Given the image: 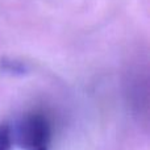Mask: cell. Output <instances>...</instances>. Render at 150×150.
I'll list each match as a JSON object with an SVG mask.
<instances>
[{"label":"cell","mask_w":150,"mask_h":150,"mask_svg":"<svg viewBox=\"0 0 150 150\" xmlns=\"http://www.w3.org/2000/svg\"><path fill=\"white\" fill-rule=\"evenodd\" d=\"M12 142L24 150H49L52 125L42 112H29L11 129Z\"/></svg>","instance_id":"1"},{"label":"cell","mask_w":150,"mask_h":150,"mask_svg":"<svg viewBox=\"0 0 150 150\" xmlns=\"http://www.w3.org/2000/svg\"><path fill=\"white\" fill-rule=\"evenodd\" d=\"M11 145H12V136L9 125H0V150H9Z\"/></svg>","instance_id":"2"}]
</instances>
